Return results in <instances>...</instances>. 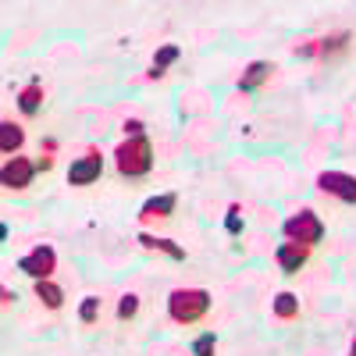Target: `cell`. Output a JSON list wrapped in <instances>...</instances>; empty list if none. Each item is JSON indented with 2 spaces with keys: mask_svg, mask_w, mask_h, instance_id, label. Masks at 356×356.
<instances>
[{
  "mask_svg": "<svg viewBox=\"0 0 356 356\" xmlns=\"http://www.w3.org/2000/svg\"><path fill=\"white\" fill-rule=\"evenodd\" d=\"M118 171H122L125 178H139V175H150L154 168V146L146 136H129V143L118 146Z\"/></svg>",
  "mask_w": 356,
  "mask_h": 356,
  "instance_id": "6da1fadb",
  "label": "cell"
},
{
  "mask_svg": "<svg viewBox=\"0 0 356 356\" xmlns=\"http://www.w3.org/2000/svg\"><path fill=\"white\" fill-rule=\"evenodd\" d=\"M207 310H211V292L207 289H175L168 296V314L178 324H196Z\"/></svg>",
  "mask_w": 356,
  "mask_h": 356,
  "instance_id": "7a4b0ae2",
  "label": "cell"
},
{
  "mask_svg": "<svg viewBox=\"0 0 356 356\" xmlns=\"http://www.w3.org/2000/svg\"><path fill=\"white\" fill-rule=\"evenodd\" d=\"M282 232L289 235V243H300V246H317L324 239V221L314 214V211H300V214H292Z\"/></svg>",
  "mask_w": 356,
  "mask_h": 356,
  "instance_id": "3957f363",
  "label": "cell"
},
{
  "mask_svg": "<svg viewBox=\"0 0 356 356\" xmlns=\"http://www.w3.org/2000/svg\"><path fill=\"white\" fill-rule=\"evenodd\" d=\"M317 189L339 196L342 203H356V178L346 175V171H321L317 175Z\"/></svg>",
  "mask_w": 356,
  "mask_h": 356,
  "instance_id": "277c9868",
  "label": "cell"
},
{
  "mask_svg": "<svg viewBox=\"0 0 356 356\" xmlns=\"http://www.w3.org/2000/svg\"><path fill=\"white\" fill-rule=\"evenodd\" d=\"M54 264H57V253H54L50 246H36L33 253H25V257L18 260V271H25L29 278H36V282H43V278H50V271H54Z\"/></svg>",
  "mask_w": 356,
  "mask_h": 356,
  "instance_id": "5b68a950",
  "label": "cell"
},
{
  "mask_svg": "<svg viewBox=\"0 0 356 356\" xmlns=\"http://www.w3.org/2000/svg\"><path fill=\"white\" fill-rule=\"evenodd\" d=\"M100 175H104V157H100V154H86V157L72 161L68 182H72V186H93Z\"/></svg>",
  "mask_w": 356,
  "mask_h": 356,
  "instance_id": "8992f818",
  "label": "cell"
},
{
  "mask_svg": "<svg viewBox=\"0 0 356 356\" xmlns=\"http://www.w3.org/2000/svg\"><path fill=\"white\" fill-rule=\"evenodd\" d=\"M33 175H36V164L33 161L11 157L4 168H0V182H4L8 189H25V186H33Z\"/></svg>",
  "mask_w": 356,
  "mask_h": 356,
  "instance_id": "52a82bcc",
  "label": "cell"
},
{
  "mask_svg": "<svg viewBox=\"0 0 356 356\" xmlns=\"http://www.w3.org/2000/svg\"><path fill=\"white\" fill-rule=\"evenodd\" d=\"M307 257H310V246H300V243H282L278 246V267L285 275H300Z\"/></svg>",
  "mask_w": 356,
  "mask_h": 356,
  "instance_id": "ba28073f",
  "label": "cell"
},
{
  "mask_svg": "<svg viewBox=\"0 0 356 356\" xmlns=\"http://www.w3.org/2000/svg\"><path fill=\"white\" fill-rule=\"evenodd\" d=\"M271 72H275V65H271V61H253V65L243 72L239 89H243V93H253V89H260L267 79H271Z\"/></svg>",
  "mask_w": 356,
  "mask_h": 356,
  "instance_id": "9c48e42d",
  "label": "cell"
},
{
  "mask_svg": "<svg viewBox=\"0 0 356 356\" xmlns=\"http://www.w3.org/2000/svg\"><path fill=\"white\" fill-rule=\"evenodd\" d=\"M175 203H178V196H175V193H164V196H150V200L143 203L139 218H171V214H175Z\"/></svg>",
  "mask_w": 356,
  "mask_h": 356,
  "instance_id": "30bf717a",
  "label": "cell"
},
{
  "mask_svg": "<svg viewBox=\"0 0 356 356\" xmlns=\"http://www.w3.org/2000/svg\"><path fill=\"white\" fill-rule=\"evenodd\" d=\"M139 243H143V250H157L171 260H186V250L178 243H171V239H157V235H150V232H139Z\"/></svg>",
  "mask_w": 356,
  "mask_h": 356,
  "instance_id": "8fae6325",
  "label": "cell"
},
{
  "mask_svg": "<svg viewBox=\"0 0 356 356\" xmlns=\"http://www.w3.org/2000/svg\"><path fill=\"white\" fill-rule=\"evenodd\" d=\"M40 104H43V82L33 79V82H29L22 93H18V107H22V114H36Z\"/></svg>",
  "mask_w": 356,
  "mask_h": 356,
  "instance_id": "7c38bea8",
  "label": "cell"
},
{
  "mask_svg": "<svg viewBox=\"0 0 356 356\" xmlns=\"http://www.w3.org/2000/svg\"><path fill=\"white\" fill-rule=\"evenodd\" d=\"M22 143H25V132H22L15 122H0V150H4V154H15Z\"/></svg>",
  "mask_w": 356,
  "mask_h": 356,
  "instance_id": "4fadbf2b",
  "label": "cell"
},
{
  "mask_svg": "<svg viewBox=\"0 0 356 356\" xmlns=\"http://www.w3.org/2000/svg\"><path fill=\"white\" fill-rule=\"evenodd\" d=\"M178 54H182V50L171 47V43H168V47H161V50H157V57H154V68L146 72V75H150V79H161V75H164V72H168V68L178 61Z\"/></svg>",
  "mask_w": 356,
  "mask_h": 356,
  "instance_id": "5bb4252c",
  "label": "cell"
},
{
  "mask_svg": "<svg viewBox=\"0 0 356 356\" xmlns=\"http://www.w3.org/2000/svg\"><path fill=\"white\" fill-rule=\"evenodd\" d=\"M36 296H40V300L50 307V310H61V303H65V292L61 289H57L50 278H43V282H36Z\"/></svg>",
  "mask_w": 356,
  "mask_h": 356,
  "instance_id": "9a60e30c",
  "label": "cell"
},
{
  "mask_svg": "<svg viewBox=\"0 0 356 356\" xmlns=\"http://www.w3.org/2000/svg\"><path fill=\"white\" fill-rule=\"evenodd\" d=\"M296 314H300V300H296L292 292H278V296H275V317L292 321Z\"/></svg>",
  "mask_w": 356,
  "mask_h": 356,
  "instance_id": "2e32d148",
  "label": "cell"
},
{
  "mask_svg": "<svg viewBox=\"0 0 356 356\" xmlns=\"http://www.w3.org/2000/svg\"><path fill=\"white\" fill-rule=\"evenodd\" d=\"M214 349H218V335H214V332H203V335L193 342V356H214Z\"/></svg>",
  "mask_w": 356,
  "mask_h": 356,
  "instance_id": "e0dca14e",
  "label": "cell"
},
{
  "mask_svg": "<svg viewBox=\"0 0 356 356\" xmlns=\"http://www.w3.org/2000/svg\"><path fill=\"white\" fill-rule=\"evenodd\" d=\"M97 317H100V300H97V296H86L82 307H79V321L82 324H93Z\"/></svg>",
  "mask_w": 356,
  "mask_h": 356,
  "instance_id": "ac0fdd59",
  "label": "cell"
},
{
  "mask_svg": "<svg viewBox=\"0 0 356 356\" xmlns=\"http://www.w3.org/2000/svg\"><path fill=\"white\" fill-rule=\"evenodd\" d=\"M136 310H139V296H122V303H118V317H122V321H132L136 317Z\"/></svg>",
  "mask_w": 356,
  "mask_h": 356,
  "instance_id": "d6986e66",
  "label": "cell"
},
{
  "mask_svg": "<svg viewBox=\"0 0 356 356\" xmlns=\"http://www.w3.org/2000/svg\"><path fill=\"white\" fill-rule=\"evenodd\" d=\"M346 40H349L346 33H339V36H332V40H321V47H317V54H321V57H328V54H335V50H342V47H346Z\"/></svg>",
  "mask_w": 356,
  "mask_h": 356,
  "instance_id": "ffe728a7",
  "label": "cell"
},
{
  "mask_svg": "<svg viewBox=\"0 0 356 356\" xmlns=\"http://www.w3.org/2000/svg\"><path fill=\"white\" fill-rule=\"evenodd\" d=\"M225 228H228L232 235H239V232H243V218H239V207H232V211H228V218H225Z\"/></svg>",
  "mask_w": 356,
  "mask_h": 356,
  "instance_id": "44dd1931",
  "label": "cell"
},
{
  "mask_svg": "<svg viewBox=\"0 0 356 356\" xmlns=\"http://www.w3.org/2000/svg\"><path fill=\"white\" fill-rule=\"evenodd\" d=\"M125 132L129 136H143V122H136V118H132V122H125Z\"/></svg>",
  "mask_w": 356,
  "mask_h": 356,
  "instance_id": "7402d4cb",
  "label": "cell"
},
{
  "mask_svg": "<svg viewBox=\"0 0 356 356\" xmlns=\"http://www.w3.org/2000/svg\"><path fill=\"white\" fill-rule=\"evenodd\" d=\"M0 296H4V300H0V303H15V300H18V296H15L11 289H0Z\"/></svg>",
  "mask_w": 356,
  "mask_h": 356,
  "instance_id": "603a6c76",
  "label": "cell"
},
{
  "mask_svg": "<svg viewBox=\"0 0 356 356\" xmlns=\"http://www.w3.org/2000/svg\"><path fill=\"white\" fill-rule=\"evenodd\" d=\"M349 356H356V339H353V349H349Z\"/></svg>",
  "mask_w": 356,
  "mask_h": 356,
  "instance_id": "cb8c5ba5",
  "label": "cell"
}]
</instances>
